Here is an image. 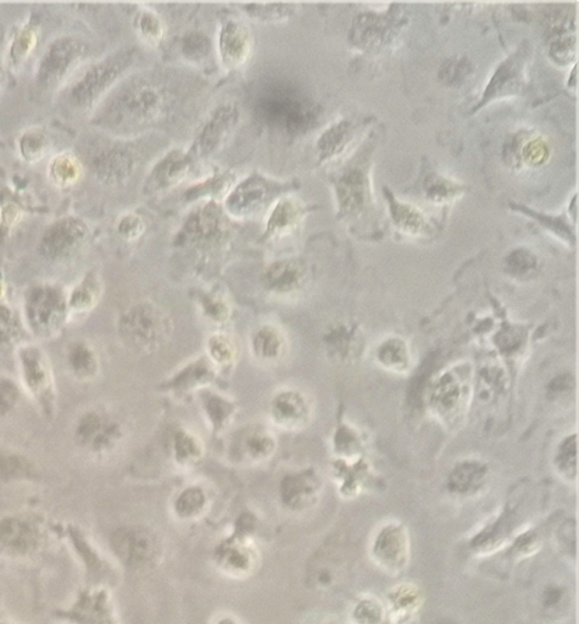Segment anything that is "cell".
<instances>
[{
    "mask_svg": "<svg viewBox=\"0 0 579 624\" xmlns=\"http://www.w3.org/2000/svg\"><path fill=\"white\" fill-rule=\"evenodd\" d=\"M176 89L157 73H128L93 111L92 125L128 138L167 118L176 107Z\"/></svg>",
    "mask_w": 579,
    "mask_h": 624,
    "instance_id": "1",
    "label": "cell"
},
{
    "mask_svg": "<svg viewBox=\"0 0 579 624\" xmlns=\"http://www.w3.org/2000/svg\"><path fill=\"white\" fill-rule=\"evenodd\" d=\"M138 61V48L129 45L90 62L62 90V104L76 112L96 110L116 84L131 73Z\"/></svg>",
    "mask_w": 579,
    "mask_h": 624,
    "instance_id": "2",
    "label": "cell"
},
{
    "mask_svg": "<svg viewBox=\"0 0 579 624\" xmlns=\"http://www.w3.org/2000/svg\"><path fill=\"white\" fill-rule=\"evenodd\" d=\"M259 120L275 131L300 135L315 124L318 105L296 84L275 82L265 86L255 101Z\"/></svg>",
    "mask_w": 579,
    "mask_h": 624,
    "instance_id": "3",
    "label": "cell"
},
{
    "mask_svg": "<svg viewBox=\"0 0 579 624\" xmlns=\"http://www.w3.org/2000/svg\"><path fill=\"white\" fill-rule=\"evenodd\" d=\"M93 52V45L76 34H61L52 38L34 70V89L41 94L64 90Z\"/></svg>",
    "mask_w": 579,
    "mask_h": 624,
    "instance_id": "4",
    "label": "cell"
},
{
    "mask_svg": "<svg viewBox=\"0 0 579 624\" xmlns=\"http://www.w3.org/2000/svg\"><path fill=\"white\" fill-rule=\"evenodd\" d=\"M121 338L135 352L150 354L171 338L172 322L166 312L153 303L133 305L120 322Z\"/></svg>",
    "mask_w": 579,
    "mask_h": 624,
    "instance_id": "5",
    "label": "cell"
},
{
    "mask_svg": "<svg viewBox=\"0 0 579 624\" xmlns=\"http://www.w3.org/2000/svg\"><path fill=\"white\" fill-rule=\"evenodd\" d=\"M284 184L264 175L254 173L232 185L224 195L223 209L237 220L252 219L283 195Z\"/></svg>",
    "mask_w": 579,
    "mask_h": 624,
    "instance_id": "6",
    "label": "cell"
},
{
    "mask_svg": "<svg viewBox=\"0 0 579 624\" xmlns=\"http://www.w3.org/2000/svg\"><path fill=\"white\" fill-rule=\"evenodd\" d=\"M254 529V518L244 515L238 518L232 534L216 546L214 561L221 572L236 578L252 572L256 563V553L251 541Z\"/></svg>",
    "mask_w": 579,
    "mask_h": 624,
    "instance_id": "7",
    "label": "cell"
},
{
    "mask_svg": "<svg viewBox=\"0 0 579 624\" xmlns=\"http://www.w3.org/2000/svg\"><path fill=\"white\" fill-rule=\"evenodd\" d=\"M109 543L116 559L128 570H140L153 564L161 553L157 535L143 527L115 529Z\"/></svg>",
    "mask_w": 579,
    "mask_h": 624,
    "instance_id": "8",
    "label": "cell"
},
{
    "mask_svg": "<svg viewBox=\"0 0 579 624\" xmlns=\"http://www.w3.org/2000/svg\"><path fill=\"white\" fill-rule=\"evenodd\" d=\"M90 237V226L76 215L52 220L42 233L40 252L49 260H64L83 248Z\"/></svg>",
    "mask_w": 579,
    "mask_h": 624,
    "instance_id": "9",
    "label": "cell"
},
{
    "mask_svg": "<svg viewBox=\"0 0 579 624\" xmlns=\"http://www.w3.org/2000/svg\"><path fill=\"white\" fill-rule=\"evenodd\" d=\"M56 616L68 624H120L110 591L104 585H89L70 608L59 610Z\"/></svg>",
    "mask_w": 579,
    "mask_h": 624,
    "instance_id": "10",
    "label": "cell"
},
{
    "mask_svg": "<svg viewBox=\"0 0 579 624\" xmlns=\"http://www.w3.org/2000/svg\"><path fill=\"white\" fill-rule=\"evenodd\" d=\"M270 422L283 430H300L308 426L314 415L310 396L300 388L284 385L277 389L268 405Z\"/></svg>",
    "mask_w": 579,
    "mask_h": 624,
    "instance_id": "11",
    "label": "cell"
},
{
    "mask_svg": "<svg viewBox=\"0 0 579 624\" xmlns=\"http://www.w3.org/2000/svg\"><path fill=\"white\" fill-rule=\"evenodd\" d=\"M240 118V109L237 105L224 103L214 109L200 128L189 154L195 160L213 156L227 142L232 133L236 131Z\"/></svg>",
    "mask_w": 579,
    "mask_h": 624,
    "instance_id": "12",
    "label": "cell"
},
{
    "mask_svg": "<svg viewBox=\"0 0 579 624\" xmlns=\"http://www.w3.org/2000/svg\"><path fill=\"white\" fill-rule=\"evenodd\" d=\"M44 529L33 518L9 516L0 520V549L12 556H33L44 544Z\"/></svg>",
    "mask_w": 579,
    "mask_h": 624,
    "instance_id": "13",
    "label": "cell"
},
{
    "mask_svg": "<svg viewBox=\"0 0 579 624\" xmlns=\"http://www.w3.org/2000/svg\"><path fill=\"white\" fill-rule=\"evenodd\" d=\"M90 171L101 184H124L136 167V156L124 145L111 143L100 147L90 157Z\"/></svg>",
    "mask_w": 579,
    "mask_h": 624,
    "instance_id": "14",
    "label": "cell"
},
{
    "mask_svg": "<svg viewBox=\"0 0 579 624\" xmlns=\"http://www.w3.org/2000/svg\"><path fill=\"white\" fill-rule=\"evenodd\" d=\"M252 51V36L248 24L238 19L224 20L217 34V52L223 68H242L248 61Z\"/></svg>",
    "mask_w": 579,
    "mask_h": 624,
    "instance_id": "15",
    "label": "cell"
},
{
    "mask_svg": "<svg viewBox=\"0 0 579 624\" xmlns=\"http://www.w3.org/2000/svg\"><path fill=\"white\" fill-rule=\"evenodd\" d=\"M195 157L185 152V150L174 149L163 157L156 165L144 182V193L154 194V193L166 191L180 184L188 174L191 173Z\"/></svg>",
    "mask_w": 579,
    "mask_h": 624,
    "instance_id": "16",
    "label": "cell"
},
{
    "mask_svg": "<svg viewBox=\"0 0 579 624\" xmlns=\"http://www.w3.org/2000/svg\"><path fill=\"white\" fill-rule=\"evenodd\" d=\"M224 213L215 202L196 206L185 221L184 232L195 244H214L224 234Z\"/></svg>",
    "mask_w": 579,
    "mask_h": 624,
    "instance_id": "17",
    "label": "cell"
},
{
    "mask_svg": "<svg viewBox=\"0 0 579 624\" xmlns=\"http://www.w3.org/2000/svg\"><path fill=\"white\" fill-rule=\"evenodd\" d=\"M64 536L82 563L90 585H104L105 587V581L114 576V572L96 545L77 527L66 528Z\"/></svg>",
    "mask_w": 579,
    "mask_h": 624,
    "instance_id": "18",
    "label": "cell"
},
{
    "mask_svg": "<svg viewBox=\"0 0 579 624\" xmlns=\"http://www.w3.org/2000/svg\"><path fill=\"white\" fill-rule=\"evenodd\" d=\"M288 338L283 329L275 324H262L252 331L249 338L252 356L265 366H275L286 359Z\"/></svg>",
    "mask_w": 579,
    "mask_h": 624,
    "instance_id": "19",
    "label": "cell"
},
{
    "mask_svg": "<svg viewBox=\"0 0 579 624\" xmlns=\"http://www.w3.org/2000/svg\"><path fill=\"white\" fill-rule=\"evenodd\" d=\"M262 280L265 288L273 296L290 298L303 288L307 271L299 261L282 259L266 268Z\"/></svg>",
    "mask_w": 579,
    "mask_h": 624,
    "instance_id": "20",
    "label": "cell"
},
{
    "mask_svg": "<svg viewBox=\"0 0 579 624\" xmlns=\"http://www.w3.org/2000/svg\"><path fill=\"white\" fill-rule=\"evenodd\" d=\"M79 437L84 445L103 454L110 450L122 438L120 423L101 413L92 412L81 421Z\"/></svg>",
    "mask_w": 579,
    "mask_h": 624,
    "instance_id": "21",
    "label": "cell"
},
{
    "mask_svg": "<svg viewBox=\"0 0 579 624\" xmlns=\"http://www.w3.org/2000/svg\"><path fill=\"white\" fill-rule=\"evenodd\" d=\"M301 217L303 206L292 195H282L271 206L265 215L264 237L268 240H280L297 229Z\"/></svg>",
    "mask_w": 579,
    "mask_h": 624,
    "instance_id": "22",
    "label": "cell"
},
{
    "mask_svg": "<svg viewBox=\"0 0 579 624\" xmlns=\"http://www.w3.org/2000/svg\"><path fill=\"white\" fill-rule=\"evenodd\" d=\"M217 370L210 363L208 357H196L184 364L166 382V387L177 394H187L191 392H202L208 389L215 380Z\"/></svg>",
    "mask_w": 579,
    "mask_h": 624,
    "instance_id": "23",
    "label": "cell"
},
{
    "mask_svg": "<svg viewBox=\"0 0 579 624\" xmlns=\"http://www.w3.org/2000/svg\"><path fill=\"white\" fill-rule=\"evenodd\" d=\"M320 485L314 473H292L284 477L280 486V500L288 510L299 511L308 507L318 496Z\"/></svg>",
    "mask_w": 579,
    "mask_h": 624,
    "instance_id": "24",
    "label": "cell"
},
{
    "mask_svg": "<svg viewBox=\"0 0 579 624\" xmlns=\"http://www.w3.org/2000/svg\"><path fill=\"white\" fill-rule=\"evenodd\" d=\"M408 538L400 525H387L382 529L374 545V555L388 570H400L408 559Z\"/></svg>",
    "mask_w": 579,
    "mask_h": 624,
    "instance_id": "25",
    "label": "cell"
},
{
    "mask_svg": "<svg viewBox=\"0 0 579 624\" xmlns=\"http://www.w3.org/2000/svg\"><path fill=\"white\" fill-rule=\"evenodd\" d=\"M41 34L40 17L31 15L24 23L14 28L10 34L6 61L9 68L19 70L36 49Z\"/></svg>",
    "mask_w": 579,
    "mask_h": 624,
    "instance_id": "26",
    "label": "cell"
},
{
    "mask_svg": "<svg viewBox=\"0 0 579 624\" xmlns=\"http://www.w3.org/2000/svg\"><path fill=\"white\" fill-rule=\"evenodd\" d=\"M525 51L511 55L500 65L484 93L482 104L493 98L517 92L524 80ZM480 104V105H482ZM479 105V107H480Z\"/></svg>",
    "mask_w": 579,
    "mask_h": 624,
    "instance_id": "27",
    "label": "cell"
},
{
    "mask_svg": "<svg viewBox=\"0 0 579 624\" xmlns=\"http://www.w3.org/2000/svg\"><path fill=\"white\" fill-rule=\"evenodd\" d=\"M31 317L38 327L52 328L59 324L62 311L61 293L52 287H38L30 298Z\"/></svg>",
    "mask_w": 579,
    "mask_h": 624,
    "instance_id": "28",
    "label": "cell"
},
{
    "mask_svg": "<svg viewBox=\"0 0 579 624\" xmlns=\"http://www.w3.org/2000/svg\"><path fill=\"white\" fill-rule=\"evenodd\" d=\"M210 496L204 487L196 485L185 486L172 501V513L180 521L198 520L208 510Z\"/></svg>",
    "mask_w": 579,
    "mask_h": 624,
    "instance_id": "29",
    "label": "cell"
},
{
    "mask_svg": "<svg viewBox=\"0 0 579 624\" xmlns=\"http://www.w3.org/2000/svg\"><path fill=\"white\" fill-rule=\"evenodd\" d=\"M202 392V408L206 422L209 423L213 433L223 432L236 416L238 409L236 402H232L227 396L208 391V389H204Z\"/></svg>",
    "mask_w": 579,
    "mask_h": 624,
    "instance_id": "30",
    "label": "cell"
},
{
    "mask_svg": "<svg viewBox=\"0 0 579 624\" xmlns=\"http://www.w3.org/2000/svg\"><path fill=\"white\" fill-rule=\"evenodd\" d=\"M171 458L180 468H189L204 457V444L198 434L187 429L175 430L171 437Z\"/></svg>",
    "mask_w": 579,
    "mask_h": 624,
    "instance_id": "31",
    "label": "cell"
},
{
    "mask_svg": "<svg viewBox=\"0 0 579 624\" xmlns=\"http://www.w3.org/2000/svg\"><path fill=\"white\" fill-rule=\"evenodd\" d=\"M276 449L275 436L262 427H252L241 438V457L252 464H261L269 460L275 454Z\"/></svg>",
    "mask_w": 579,
    "mask_h": 624,
    "instance_id": "32",
    "label": "cell"
},
{
    "mask_svg": "<svg viewBox=\"0 0 579 624\" xmlns=\"http://www.w3.org/2000/svg\"><path fill=\"white\" fill-rule=\"evenodd\" d=\"M84 166L80 157L72 152H62L52 156L48 164V176L59 189H69L83 177Z\"/></svg>",
    "mask_w": 579,
    "mask_h": 624,
    "instance_id": "33",
    "label": "cell"
},
{
    "mask_svg": "<svg viewBox=\"0 0 579 624\" xmlns=\"http://www.w3.org/2000/svg\"><path fill=\"white\" fill-rule=\"evenodd\" d=\"M20 156L27 164H36L44 159L51 150L52 138L42 126H31L21 133L17 139Z\"/></svg>",
    "mask_w": 579,
    "mask_h": 624,
    "instance_id": "34",
    "label": "cell"
},
{
    "mask_svg": "<svg viewBox=\"0 0 579 624\" xmlns=\"http://www.w3.org/2000/svg\"><path fill=\"white\" fill-rule=\"evenodd\" d=\"M337 196L343 213H356L364 204L365 181L359 171H349L337 182Z\"/></svg>",
    "mask_w": 579,
    "mask_h": 624,
    "instance_id": "35",
    "label": "cell"
},
{
    "mask_svg": "<svg viewBox=\"0 0 579 624\" xmlns=\"http://www.w3.org/2000/svg\"><path fill=\"white\" fill-rule=\"evenodd\" d=\"M206 353L213 366L217 371L228 370L236 364L238 349L236 343L230 335L224 332H215L206 340Z\"/></svg>",
    "mask_w": 579,
    "mask_h": 624,
    "instance_id": "36",
    "label": "cell"
},
{
    "mask_svg": "<svg viewBox=\"0 0 579 624\" xmlns=\"http://www.w3.org/2000/svg\"><path fill=\"white\" fill-rule=\"evenodd\" d=\"M353 138V125L349 121L337 122L322 133L318 142L321 159H331L342 153Z\"/></svg>",
    "mask_w": 579,
    "mask_h": 624,
    "instance_id": "37",
    "label": "cell"
},
{
    "mask_svg": "<svg viewBox=\"0 0 579 624\" xmlns=\"http://www.w3.org/2000/svg\"><path fill=\"white\" fill-rule=\"evenodd\" d=\"M240 6L245 15L260 23H279L292 16L296 12V5L283 3H254Z\"/></svg>",
    "mask_w": 579,
    "mask_h": 624,
    "instance_id": "38",
    "label": "cell"
},
{
    "mask_svg": "<svg viewBox=\"0 0 579 624\" xmlns=\"http://www.w3.org/2000/svg\"><path fill=\"white\" fill-rule=\"evenodd\" d=\"M136 33L144 42L149 44L159 43L164 37V24L160 16L154 10L142 8L135 16Z\"/></svg>",
    "mask_w": 579,
    "mask_h": 624,
    "instance_id": "39",
    "label": "cell"
},
{
    "mask_svg": "<svg viewBox=\"0 0 579 624\" xmlns=\"http://www.w3.org/2000/svg\"><path fill=\"white\" fill-rule=\"evenodd\" d=\"M100 296V282L94 273H89L73 289L71 307L76 310H89L96 305Z\"/></svg>",
    "mask_w": 579,
    "mask_h": 624,
    "instance_id": "40",
    "label": "cell"
},
{
    "mask_svg": "<svg viewBox=\"0 0 579 624\" xmlns=\"http://www.w3.org/2000/svg\"><path fill=\"white\" fill-rule=\"evenodd\" d=\"M392 199V213L393 219L396 224L402 227L403 230L409 231V232H420L424 227V219L416 209L408 204H402L395 201L393 196Z\"/></svg>",
    "mask_w": 579,
    "mask_h": 624,
    "instance_id": "41",
    "label": "cell"
},
{
    "mask_svg": "<svg viewBox=\"0 0 579 624\" xmlns=\"http://www.w3.org/2000/svg\"><path fill=\"white\" fill-rule=\"evenodd\" d=\"M24 356L28 384L33 389H37V391H43L44 388H47L49 377L47 368L44 367L40 354L37 352H31L30 350V352Z\"/></svg>",
    "mask_w": 579,
    "mask_h": 624,
    "instance_id": "42",
    "label": "cell"
},
{
    "mask_svg": "<svg viewBox=\"0 0 579 624\" xmlns=\"http://www.w3.org/2000/svg\"><path fill=\"white\" fill-rule=\"evenodd\" d=\"M71 366L81 377H92L98 371V360L86 345H77L70 355Z\"/></svg>",
    "mask_w": 579,
    "mask_h": 624,
    "instance_id": "43",
    "label": "cell"
},
{
    "mask_svg": "<svg viewBox=\"0 0 579 624\" xmlns=\"http://www.w3.org/2000/svg\"><path fill=\"white\" fill-rule=\"evenodd\" d=\"M202 310L206 318L216 322V324H223L230 317L231 314L230 305L223 297L216 296V294H208V296L203 297Z\"/></svg>",
    "mask_w": 579,
    "mask_h": 624,
    "instance_id": "44",
    "label": "cell"
},
{
    "mask_svg": "<svg viewBox=\"0 0 579 624\" xmlns=\"http://www.w3.org/2000/svg\"><path fill=\"white\" fill-rule=\"evenodd\" d=\"M146 224L142 217L135 213H126L116 222V232L126 241H136L142 236Z\"/></svg>",
    "mask_w": 579,
    "mask_h": 624,
    "instance_id": "45",
    "label": "cell"
},
{
    "mask_svg": "<svg viewBox=\"0 0 579 624\" xmlns=\"http://www.w3.org/2000/svg\"><path fill=\"white\" fill-rule=\"evenodd\" d=\"M353 619L356 624H378L382 619V610L375 601L363 600L354 609Z\"/></svg>",
    "mask_w": 579,
    "mask_h": 624,
    "instance_id": "46",
    "label": "cell"
},
{
    "mask_svg": "<svg viewBox=\"0 0 579 624\" xmlns=\"http://www.w3.org/2000/svg\"><path fill=\"white\" fill-rule=\"evenodd\" d=\"M208 38L199 33L188 34L184 41V52L187 58L193 61H200L209 52Z\"/></svg>",
    "mask_w": 579,
    "mask_h": 624,
    "instance_id": "47",
    "label": "cell"
},
{
    "mask_svg": "<svg viewBox=\"0 0 579 624\" xmlns=\"http://www.w3.org/2000/svg\"><path fill=\"white\" fill-rule=\"evenodd\" d=\"M428 196L434 201H443L449 196L454 195L458 187L456 184H451V182L444 180V178L434 177L430 180L427 185Z\"/></svg>",
    "mask_w": 579,
    "mask_h": 624,
    "instance_id": "48",
    "label": "cell"
},
{
    "mask_svg": "<svg viewBox=\"0 0 579 624\" xmlns=\"http://www.w3.org/2000/svg\"><path fill=\"white\" fill-rule=\"evenodd\" d=\"M524 157L526 163L531 165H539L544 163L547 157V148L546 143L542 140H531L528 145L525 146Z\"/></svg>",
    "mask_w": 579,
    "mask_h": 624,
    "instance_id": "49",
    "label": "cell"
},
{
    "mask_svg": "<svg viewBox=\"0 0 579 624\" xmlns=\"http://www.w3.org/2000/svg\"><path fill=\"white\" fill-rule=\"evenodd\" d=\"M466 71H468V61H455L448 62V68H443L441 77H443V80H447L448 82H451V80L462 79Z\"/></svg>",
    "mask_w": 579,
    "mask_h": 624,
    "instance_id": "50",
    "label": "cell"
},
{
    "mask_svg": "<svg viewBox=\"0 0 579 624\" xmlns=\"http://www.w3.org/2000/svg\"><path fill=\"white\" fill-rule=\"evenodd\" d=\"M14 326L12 315L5 308H0V342L2 340L9 339L13 335Z\"/></svg>",
    "mask_w": 579,
    "mask_h": 624,
    "instance_id": "51",
    "label": "cell"
},
{
    "mask_svg": "<svg viewBox=\"0 0 579 624\" xmlns=\"http://www.w3.org/2000/svg\"><path fill=\"white\" fill-rule=\"evenodd\" d=\"M15 398L16 392L13 384L0 383V409H9Z\"/></svg>",
    "mask_w": 579,
    "mask_h": 624,
    "instance_id": "52",
    "label": "cell"
},
{
    "mask_svg": "<svg viewBox=\"0 0 579 624\" xmlns=\"http://www.w3.org/2000/svg\"><path fill=\"white\" fill-rule=\"evenodd\" d=\"M214 624H242L236 617L231 615L220 616Z\"/></svg>",
    "mask_w": 579,
    "mask_h": 624,
    "instance_id": "53",
    "label": "cell"
},
{
    "mask_svg": "<svg viewBox=\"0 0 579 624\" xmlns=\"http://www.w3.org/2000/svg\"><path fill=\"white\" fill-rule=\"evenodd\" d=\"M5 62L0 59V92H2L3 83H5Z\"/></svg>",
    "mask_w": 579,
    "mask_h": 624,
    "instance_id": "54",
    "label": "cell"
},
{
    "mask_svg": "<svg viewBox=\"0 0 579 624\" xmlns=\"http://www.w3.org/2000/svg\"><path fill=\"white\" fill-rule=\"evenodd\" d=\"M0 624H16V623L10 622L9 619H3V617H0Z\"/></svg>",
    "mask_w": 579,
    "mask_h": 624,
    "instance_id": "55",
    "label": "cell"
},
{
    "mask_svg": "<svg viewBox=\"0 0 579 624\" xmlns=\"http://www.w3.org/2000/svg\"><path fill=\"white\" fill-rule=\"evenodd\" d=\"M2 292H3V285H2V282H0V296H2Z\"/></svg>",
    "mask_w": 579,
    "mask_h": 624,
    "instance_id": "56",
    "label": "cell"
}]
</instances>
